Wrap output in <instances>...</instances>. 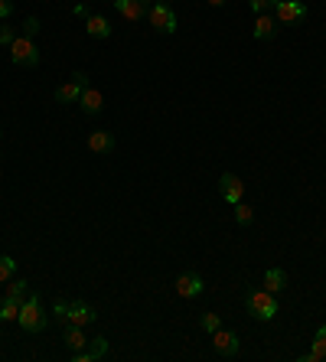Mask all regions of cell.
Here are the masks:
<instances>
[{"instance_id":"cell-1","label":"cell","mask_w":326,"mask_h":362,"mask_svg":"<svg viewBox=\"0 0 326 362\" xmlns=\"http://www.w3.org/2000/svg\"><path fill=\"white\" fill-rule=\"evenodd\" d=\"M17 323H20L23 333H43L46 327H49V313H46L43 300H40L36 290H30L26 300L20 304V317H17Z\"/></svg>"},{"instance_id":"cell-2","label":"cell","mask_w":326,"mask_h":362,"mask_svg":"<svg viewBox=\"0 0 326 362\" xmlns=\"http://www.w3.org/2000/svg\"><path fill=\"white\" fill-rule=\"evenodd\" d=\"M245 310H248L255 320H261V323H271V320L277 317V297H274L271 290H248Z\"/></svg>"},{"instance_id":"cell-3","label":"cell","mask_w":326,"mask_h":362,"mask_svg":"<svg viewBox=\"0 0 326 362\" xmlns=\"http://www.w3.org/2000/svg\"><path fill=\"white\" fill-rule=\"evenodd\" d=\"M10 59L13 65H23V69H36L40 65V49H36V43H33V36H17L10 43Z\"/></svg>"},{"instance_id":"cell-4","label":"cell","mask_w":326,"mask_h":362,"mask_svg":"<svg viewBox=\"0 0 326 362\" xmlns=\"http://www.w3.org/2000/svg\"><path fill=\"white\" fill-rule=\"evenodd\" d=\"M147 20H151V26H153L157 33H163V36L176 33V26H180L176 13L166 7V0H157V3H151V10H147Z\"/></svg>"},{"instance_id":"cell-5","label":"cell","mask_w":326,"mask_h":362,"mask_svg":"<svg viewBox=\"0 0 326 362\" xmlns=\"http://www.w3.org/2000/svg\"><path fill=\"white\" fill-rule=\"evenodd\" d=\"M212 349H216V356H222V359H232V356H239L241 349V340L235 330H225V327H218L216 333H212Z\"/></svg>"},{"instance_id":"cell-6","label":"cell","mask_w":326,"mask_h":362,"mask_svg":"<svg viewBox=\"0 0 326 362\" xmlns=\"http://www.w3.org/2000/svg\"><path fill=\"white\" fill-rule=\"evenodd\" d=\"M88 85H92V82H88L85 72H72V79H69L65 85L55 88V101H59V105H72V101H78V95H82Z\"/></svg>"},{"instance_id":"cell-7","label":"cell","mask_w":326,"mask_h":362,"mask_svg":"<svg viewBox=\"0 0 326 362\" xmlns=\"http://www.w3.org/2000/svg\"><path fill=\"white\" fill-rule=\"evenodd\" d=\"M307 17L304 0H277L274 3V20L277 23H300Z\"/></svg>"},{"instance_id":"cell-8","label":"cell","mask_w":326,"mask_h":362,"mask_svg":"<svg viewBox=\"0 0 326 362\" xmlns=\"http://www.w3.org/2000/svg\"><path fill=\"white\" fill-rule=\"evenodd\" d=\"M176 294L183 300H193V297H203V290H206V281L196 274V271H183V274L176 277Z\"/></svg>"},{"instance_id":"cell-9","label":"cell","mask_w":326,"mask_h":362,"mask_svg":"<svg viewBox=\"0 0 326 362\" xmlns=\"http://www.w3.org/2000/svg\"><path fill=\"white\" fill-rule=\"evenodd\" d=\"M218 192H222V199L225 203H241V196H245V183H241V176H235V173H222V180H218Z\"/></svg>"},{"instance_id":"cell-10","label":"cell","mask_w":326,"mask_h":362,"mask_svg":"<svg viewBox=\"0 0 326 362\" xmlns=\"http://www.w3.org/2000/svg\"><path fill=\"white\" fill-rule=\"evenodd\" d=\"M105 356H108V340L95 336V340H88L85 349L72 352V362H95V359H105Z\"/></svg>"},{"instance_id":"cell-11","label":"cell","mask_w":326,"mask_h":362,"mask_svg":"<svg viewBox=\"0 0 326 362\" xmlns=\"http://www.w3.org/2000/svg\"><path fill=\"white\" fill-rule=\"evenodd\" d=\"M114 10H118L124 20L137 23V20H144V17H147L151 3H147V0H114Z\"/></svg>"},{"instance_id":"cell-12","label":"cell","mask_w":326,"mask_h":362,"mask_svg":"<svg viewBox=\"0 0 326 362\" xmlns=\"http://www.w3.org/2000/svg\"><path fill=\"white\" fill-rule=\"evenodd\" d=\"M78 108L85 111L88 117H95V115H101V108H105V95L98 92L95 85H88L82 95H78Z\"/></svg>"},{"instance_id":"cell-13","label":"cell","mask_w":326,"mask_h":362,"mask_svg":"<svg viewBox=\"0 0 326 362\" xmlns=\"http://www.w3.org/2000/svg\"><path fill=\"white\" fill-rule=\"evenodd\" d=\"M98 313L92 304L85 300H76V304H69V323H76V327H88V323H95Z\"/></svg>"},{"instance_id":"cell-14","label":"cell","mask_w":326,"mask_h":362,"mask_svg":"<svg viewBox=\"0 0 326 362\" xmlns=\"http://www.w3.org/2000/svg\"><path fill=\"white\" fill-rule=\"evenodd\" d=\"M85 33L92 40H108L111 36V20L101 17V13H88L85 17Z\"/></svg>"},{"instance_id":"cell-15","label":"cell","mask_w":326,"mask_h":362,"mask_svg":"<svg viewBox=\"0 0 326 362\" xmlns=\"http://www.w3.org/2000/svg\"><path fill=\"white\" fill-rule=\"evenodd\" d=\"M277 30H281V23L274 20L271 13H258V20H255V40H261V43H264V40H274V36H277Z\"/></svg>"},{"instance_id":"cell-16","label":"cell","mask_w":326,"mask_h":362,"mask_svg":"<svg viewBox=\"0 0 326 362\" xmlns=\"http://www.w3.org/2000/svg\"><path fill=\"white\" fill-rule=\"evenodd\" d=\"M62 340H65V346H69L72 352H78V349H85V346H88L85 327H76V323H65V327H62Z\"/></svg>"},{"instance_id":"cell-17","label":"cell","mask_w":326,"mask_h":362,"mask_svg":"<svg viewBox=\"0 0 326 362\" xmlns=\"http://www.w3.org/2000/svg\"><path fill=\"white\" fill-rule=\"evenodd\" d=\"M88 150L92 154H111L114 150V134L111 131H92L88 134Z\"/></svg>"},{"instance_id":"cell-18","label":"cell","mask_w":326,"mask_h":362,"mask_svg":"<svg viewBox=\"0 0 326 362\" xmlns=\"http://www.w3.org/2000/svg\"><path fill=\"white\" fill-rule=\"evenodd\" d=\"M284 288H287V271H284V268H268V271H264V290L281 294Z\"/></svg>"},{"instance_id":"cell-19","label":"cell","mask_w":326,"mask_h":362,"mask_svg":"<svg viewBox=\"0 0 326 362\" xmlns=\"http://www.w3.org/2000/svg\"><path fill=\"white\" fill-rule=\"evenodd\" d=\"M320 359H326V323L320 327V330H316V336H314V349L300 356V362H320Z\"/></svg>"},{"instance_id":"cell-20","label":"cell","mask_w":326,"mask_h":362,"mask_svg":"<svg viewBox=\"0 0 326 362\" xmlns=\"http://www.w3.org/2000/svg\"><path fill=\"white\" fill-rule=\"evenodd\" d=\"M17 317H20V300L0 297V323H13Z\"/></svg>"},{"instance_id":"cell-21","label":"cell","mask_w":326,"mask_h":362,"mask_svg":"<svg viewBox=\"0 0 326 362\" xmlns=\"http://www.w3.org/2000/svg\"><path fill=\"white\" fill-rule=\"evenodd\" d=\"M26 294H30V284L23 281V277H13V281H7V297H13V300H26Z\"/></svg>"},{"instance_id":"cell-22","label":"cell","mask_w":326,"mask_h":362,"mask_svg":"<svg viewBox=\"0 0 326 362\" xmlns=\"http://www.w3.org/2000/svg\"><path fill=\"white\" fill-rule=\"evenodd\" d=\"M199 327H203V330H206L209 336H212V333H216L218 327H222V317H218L216 310H206V313L199 317Z\"/></svg>"},{"instance_id":"cell-23","label":"cell","mask_w":326,"mask_h":362,"mask_svg":"<svg viewBox=\"0 0 326 362\" xmlns=\"http://www.w3.org/2000/svg\"><path fill=\"white\" fill-rule=\"evenodd\" d=\"M13 274H17V261L10 255H0V284L13 281Z\"/></svg>"},{"instance_id":"cell-24","label":"cell","mask_w":326,"mask_h":362,"mask_svg":"<svg viewBox=\"0 0 326 362\" xmlns=\"http://www.w3.org/2000/svg\"><path fill=\"white\" fill-rule=\"evenodd\" d=\"M235 222H239V225H251V222H255V209L245 206V203H235Z\"/></svg>"},{"instance_id":"cell-25","label":"cell","mask_w":326,"mask_h":362,"mask_svg":"<svg viewBox=\"0 0 326 362\" xmlns=\"http://www.w3.org/2000/svg\"><path fill=\"white\" fill-rule=\"evenodd\" d=\"M53 317L59 320V323H69V304H65V300H55V307H53Z\"/></svg>"},{"instance_id":"cell-26","label":"cell","mask_w":326,"mask_h":362,"mask_svg":"<svg viewBox=\"0 0 326 362\" xmlns=\"http://www.w3.org/2000/svg\"><path fill=\"white\" fill-rule=\"evenodd\" d=\"M13 40H17V33H13V26H7V20H3V26H0V46H10Z\"/></svg>"},{"instance_id":"cell-27","label":"cell","mask_w":326,"mask_h":362,"mask_svg":"<svg viewBox=\"0 0 326 362\" xmlns=\"http://www.w3.org/2000/svg\"><path fill=\"white\" fill-rule=\"evenodd\" d=\"M36 33H40V20L36 17H26L23 20V36H36Z\"/></svg>"},{"instance_id":"cell-28","label":"cell","mask_w":326,"mask_h":362,"mask_svg":"<svg viewBox=\"0 0 326 362\" xmlns=\"http://www.w3.org/2000/svg\"><path fill=\"white\" fill-rule=\"evenodd\" d=\"M248 7L255 13H268V10H271V0H248Z\"/></svg>"},{"instance_id":"cell-29","label":"cell","mask_w":326,"mask_h":362,"mask_svg":"<svg viewBox=\"0 0 326 362\" xmlns=\"http://www.w3.org/2000/svg\"><path fill=\"white\" fill-rule=\"evenodd\" d=\"M13 13V0H0V20H10Z\"/></svg>"},{"instance_id":"cell-30","label":"cell","mask_w":326,"mask_h":362,"mask_svg":"<svg viewBox=\"0 0 326 362\" xmlns=\"http://www.w3.org/2000/svg\"><path fill=\"white\" fill-rule=\"evenodd\" d=\"M209 3H212V7H225L228 0H209Z\"/></svg>"}]
</instances>
